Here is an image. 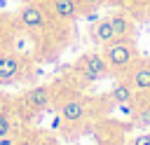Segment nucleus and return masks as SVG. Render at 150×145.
<instances>
[{"instance_id": "nucleus-1", "label": "nucleus", "mask_w": 150, "mask_h": 145, "mask_svg": "<svg viewBox=\"0 0 150 145\" xmlns=\"http://www.w3.org/2000/svg\"><path fill=\"white\" fill-rule=\"evenodd\" d=\"M134 56H136L134 44H131V42H127V40H112V42H108V44H105V51H103L105 63H108V65H112V68H117V70L127 68V65L134 61Z\"/></svg>"}, {"instance_id": "nucleus-2", "label": "nucleus", "mask_w": 150, "mask_h": 145, "mask_svg": "<svg viewBox=\"0 0 150 145\" xmlns=\"http://www.w3.org/2000/svg\"><path fill=\"white\" fill-rule=\"evenodd\" d=\"M21 72H23L21 56H16L12 51L0 54V84H12V82L21 80Z\"/></svg>"}, {"instance_id": "nucleus-3", "label": "nucleus", "mask_w": 150, "mask_h": 145, "mask_svg": "<svg viewBox=\"0 0 150 145\" xmlns=\"http://www.w3.org/2000/svg\"><path fill=\"white\" fill-rule=\"evenodd\" d=\"M19 21L28 30H42L45 23H47V12L40 5H35V2L33 5H23L19 9Z\"/></svg>"}, {"instance_id": "nucleus-4", "label": "nucleus", "mask_w": 150, "mask_h": 145, "mask_svg": "<svg viewBox=\"0 0 150 145\" xmlns=\"http://www.w3.org/2000/svg\"><path fill=\"white\" fill-rule=\"evenodd\" d=\"M82 75H84L89 82H96V80L105 77V75H108V63H105V58H103L101 54H89V56H84V61H82Z\"/></svg>"}, {"instance_id": "nucleus-5", "label": "nucleus", "mask_w": 150, "mask_h": 145, "mask_svg": "<svg viewBox=\"0 0 150 145\" xmlns=\"http://www.w3.org/2000/svg\"><path fill=\"white\" fill-rule=\"evenodd\" d=\"M23 101H26V105L30 110H45V108H49L52 96H49V89L47 87H33V89L26 91Z\"/></svg>"}, {"instance_id": "nucleus-6", "label": "nucleus", "mask_w": 150, "mask_h": 145, "mask_svg": "<svg viewBox=\"0 0 150 145\" xmlns=\"http://www.w3.org/2000/svg\"><path fill=\"white\" fill-rule=\"evenodd\" d=\"M84 112H87V108L80 98H68V101L61 103V119L68 122V124H77L84 117Z\"/></svg>"}, {"instance_id": "nucleus-7", "label": "nucleus", "mask_w": 150, "mask_h": 145, "mask_svg": "<svg viewBox=\"0 0 150 145\" xmlns=\"http://www.w3.org/2000/svg\"><path fill=\"white\" fill-rule=\"evenodd\" d=\"M110 26H112V33H115V40H127L131 35V21L127 14L117 12L110 16Z\"/></svg>"}, {"instance_id": "nucleus-8", "label": "nucleus", "mask_w": 150, "mask_h": 145, "mask_svg": "<svg viewBox=\"0 0 150 145\" xmlns=\"http://www.w3.org/2000/svg\"><path fill=\"white\" fill-rule=\"evenodd\" d=\"M91 37H94V42H98V44H108V42H112V40H115V33H112L110 19H101V21L94 26Z\"/></svg>"}, {"instance_id": "nucleus-9", "label": "nucleus", "mask_w": 150, "mask_h": 145, "mask_svg": "<svg viewBox=\"0 0 150 145\" xmlns=\"http://www.w3.org/2000/svg\"><path fill=\"white\" fill-rule=\"evenodd\" d=\"M54 14L61 21H70L77 16V2L75 0H54Z\"/></svg>"}, {"instance_id": "nucleus-10", "label": "nucleus", "mask_w": 150, "mask_h": 145, "mask_svg": "<svg viewBox=\"0 0 150 145\" xmlns=\"http://www.w3.org/2000/svg\"><path fill=\"white\" fill-rule=\"evenodd\" d=\"M131 84L138 91H148L150 89V65H138L131 72Z\"/></svg>"}, {"instance_id": "nucleus-11", "label": "nucleus", "mask_w": 150, "mask_h": 145, "mask_svg": "<svg viewBox=\"0 0 150 145\" xmlns=\"http://www.w3.org/2000/svg\"><path fill=\"white\" fill-rule=\"evenodd\" d=\"M110 98H112L115 103H129V101H131V89H129L127 84H115V87L110 89Z\"/></svg>"}, {"instance_id": "nucleus-12", "label": "nucleus", "mask_w": 150, "mask_h": 145, "mask_svg": "<svg viewBox=\"0 0 150 145\" xmlns=\"http://www.w3.org/2000/svg\"><path fill=\"white\" fill-rule=\"evenodd\" d=\"M12 117H9V112L7 110H0V136H7V133H12Z\"/></svg>"}, {"instance_id": "nucleus-13", "label": "nucleus", "mask_w": 150, "mask_h": 145, "mask_svg": "<svg viewBox=\"0 0 150 145\" xmlns=\"http://www.w3.org/2000/svg\"><path fill=\"white\" fill-rule=\"evenodd\" d=\"M16 143V138L12 136V133H7V136H0V145H14Z\"/></svg>"}, {"instance_id": "nucleus-14", "label": "nucleus", "mask_w": 150, "mask_h": 145, "mask_svg": "<svg viewBox=\"0 0 150 145\" xmlns=\"http://www.w3.org/2000/svg\"><path fill=\"white\" fill-rule=\"evenodd\" d=\"M134 145H150V136H138L134 140Z\"/></svg>"}, {"instance_id": "nucleus-15", "label": "nucleus", "mask_w": 150, "mask_h": 145, "mask_svg": "<svg viewBox=\"0 0 150 145\" xmlns=\"http://www.w3.org/2000/svg\"><path fill=\"white\" fill-rule=\"evenodd\" d=\"M61 126V117H54V122H52V129H59Z\"/></svg>"}, {"instance_id": "nucleus-16", "label": "nucleus", "mask_w": 150, "mask_h": 145, "mask_svg": "<svg viewBox=\"0 0 150 145\" xmlns=\"http://www.w3.org/2000/svg\"><path fill=\"white\" fill-rule=\"evenodd\" d=\"M0 7H5V0H0Z\"/></svg>"}, {"instance_id": "nucleus-17", "label": "nucleus", "mask_w": 150, "mask_h": 145, "mask_svg": "<svg viewBox=\"0 0 150 145\" xmlns=\"http://www.w3.org/2000/svg\"><path fill=\"white\" fill-rule=\"evenodd\" d=\"M0 35H2V23H0Z\"/></svg>"}, {"instance_id": "nucleus-18", "label": "nucleus", "mask_w": 150, "mask_h": 145, "mask_svg": "<svg viewBox=\"0 0 150 145\" xmlns=\"http://www.w3.org/2000/svg\"><path fill=\"white\" fill-rule=\"evenodd\" d=\"M0 105H2V94H0Z\"/></svg>"}]
</instances>
